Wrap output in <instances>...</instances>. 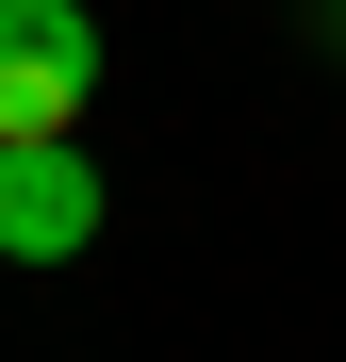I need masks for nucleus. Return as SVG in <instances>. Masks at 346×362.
<instances>
[{
	"instance_id": "1",
	"label": "nucleus",
	"mask_w": 346,
	"mask_h": 362,
	"mask_svg": "<svg viewBox=\"0 0 346 362\" xmlns=\"http://www.w3.org/2000/svg\"><path fill=\"white\" fill-rule=\"evenodd\" d=\"M99 99V17L83 0H0V148H67Z\"/></svg>"
},
{
	"instance_id": "2",
	"label": "nucleus",
	"mask_w": 346,
	"mask_h": 362,
	"mask_svg": "<svg viewBox=\"0 0 346 362\" xmlns=\"http://www.w3.org/2000/svg\"><path fill=\"white\" fill-rule=\"evenodd\" d=\"M99 214H115V181L83 165V132L67 148H0V264H83Z\"/></svg>"
},
{
	"instance_id": "3",
	"label": "nucleus",
	"mask_w": 346,
	"mask_h": 362,
	"mask_svg": "<svg viewBox=\"0 0 346 362\" xmlns=\"http://www.w3.org/2000/svg\"><path fill=\"white\" fill-rule=\"evenodd\" d=\"M330 33H346V17H330Z\"/></svg>"
}]
</instances>
